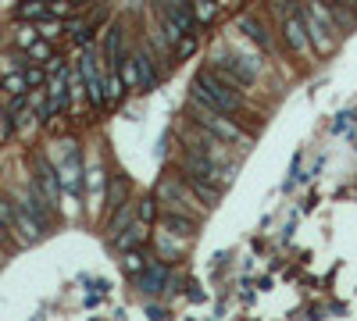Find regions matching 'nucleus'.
<instances>
[{
	"instance_id": "1",
	"label": "nucleus",
	"mask_w": 357,
	"mask_h": 321,
	"mask_svg": "<svg viewBox=\"0 0 357 321\" xmlns=\"http://www.w3.org/2000/svg\"><path fill=\"white\" fill-rule=\"evenodd\" d=\"M193 100H200L204 107H211V111H222V115H229V111H236V86L233 82H222L218 75H211V72H204V75H197V82H193Z\"/></svg>"
},
{
	"instance_id": "2",
	"label": "nucleus",
	"mask_w": 357,
	"mask_h": 321,
	"mask_svg": "<svg viewBox=\"0 0 357 321\" xmlns=\"http://www.w3.org/2000/svg\"><path fill=\"white\" fill-rule=\"evenodd\" d=\"M57 175H61V189H65V197H79L82 193V157H79V146L68 139V150H65V157H61V164H57Z\"/></svg>"
},
{
	"instance_id": "3",
	"label": "nucleus",
	"mask_w": 357,
	"mask_h": 321,
	"mask_svg": "<svg viewBox=\"0 0 357 321\" xmlns=\"http://www.w3.org/2000/svg\"><path fill=\"white\" fill-rule=\"evenodd\" d=\"M304 29H307L311 43H314V47H318L322 54L336 47V36H332L336 29L329 26V18H325L322 4H314V8H307V11H304Z\"/></svg>"
},
{
	"instance_id": "4",
	"label": "nucleus",
	"mask_w": 357,
	"mask_h": 321,
	"mask_svg": "<svg viewBox=\"0 0 357 321\" xmlns=\"http://www.w3.org/2000/svg\"><path fill=\"white\" fill-rule=\"evenodd\" d=\"M79 72H82V82H86V97H90V104H93V107H104L108 100H104V79H100V72H97V54H93V50L82 54Z\"/></svg>"
},
{
	"instance_id": "5",
	"label": "nucleus",
	"mask_w": 357,
	"mask_h": 321,
	"mask_svg": "<svg viewBox=\"0 0 357 321\" xmlns=\"http://www.w3.org/2000/svg\"><path fill=\"white\" fill-rule=\"evenodd\" d=\"M68 72L61 68V72H54L50 75V82H47V111H44V118H54V115H61L68 107Z\"/></svg>"
},
{
	"instance_id": "6",
	"label": "nucleus",
	"mask_w": 357,
	"mask_h": 321,
	"mask_svg": "<svg viewBox=\"0 0 357 321\" xmlns=\"http://www.w3.org/2000/svg\"><path fill=\"white\" fill-rule=\"evenodd\" d=\"M36 186H39V193L57 207V200H61V175H57V168L47 161V157H36Z\"/></svg>"
},
{
	"instance_id": "7",
	"label": "nucleus",
	"mask_w": 357,
	"mask_h": 321,
	"mask_svg": "<svg viewBox=\"0 0 357 321\" xmlns=\"http://www.w3.org/2000/svg\"><path fill=\"white\" fill-rule=\"evenodd\" d=\"M11 232L22 235V243H36V240H39V235H44L47 228L36 222V214H32L26 204H15V228H11Z\"/></svg>"
},
{
	"instance_id": "8",
	"label": "nucleus",
	"mask_w": 357,
	"mask_h": 321,
	"mask_svg": "<svg viewBox=\"0 0 357 321\" xmlns=\"http://www.w3.org/2000/svg\"><path fill=\"white\" fill-rule=\"evenodd\" d=\"M200 125H204V128H211V133H215L218 139H240V136H243L236 121H229L222 111H211V107H204V115H200Z\"/></svg>"
},
{
	"instance_id": "9",
	"label": "nucleus",
	"mask_w": 357,
	"mask_h": 321,
	"mask_svg": "<svg viewBox=\"0 0 357 321\" xmlns=\"http://www.w3.org/2000/svg\"><path fill=\"white\" fill-rule=\"evenodd\" d=\"M164 286H168V264H164V261H151V264L139 271V289H143L146 296L161 293Z\"/></svg>"
},
{
	"instance_id": "10",
	"label": "nucleus",
	"mask_w": 357,
	"mask_h": 321,
	"mask_svg": "<svg viewBox=\"0 0 357 321\" xmlns=\"http://www.w3.org/2000/svg\"><path fill=\"white\" fill-rule=\"evenodd\" d=\"M282 32H286V43H289L297 54L307 50V29H304V18H300V14H286V18H282Z\"/></svg>"
},
{
	"instance_id": "11",
	"label": "nucleus",
	"mask_w": 357,
	"mask_h": 321,
	"mask_svg": "<svg viewBox=\"0 0 357 321\" xmlns=\"http://www.w3.org/2000/svg\"><path fill=\"white\" fill-rule=\"evenodd\" d=\"M186 175H200V179H211L215 175V164L211 161H207V154H197V150H193V154H186Z\"/></svg>"
},
{
	"instance_id": "12",
	"label": "nucleus",
	"mask_w": 357,
	"mask_h": 321,
	"mask_svg": "<svg viewBox=\"0 0 357 321\" xmlns=\"http://www.w3.org/2000/svg\"><path fill=\"white\" fill-rule=\"evenodd\" d=\"M18 18H26V21H44V18H50V0H22Z\"/></svg>"
},
{
	"instance_id": "13",
	"label": "nucleus",
	"mask_w": 357,
	"mask_h": 321,
	"mask_svg": "<svg viewBox=\"0 0 357 321\" xmlns=\"http://www.w3.org/2000/svg\"><path fill=\"white\" fill-rule=\"evenodd\" d=\"M86 186H90V200H93V207H100V204H104V186H108V179H104V168H100V164L90 168Z\"/></svg>"
},
{
	"instance_id": "14",
	"label": "nucleus",
	"mask_w": 357,
	"mask_h": 321,
	"mask_svg": "<svg viewBox=\"0 0 357 321\" xmlns=\"http://www.w3.org/2000/svg\"><path fill=\"white\" fill-rule=\"evenodd\" d=\"M125 90H129V86H125V79H122V75L111 68V75L104 79V100H108V104H118Z\"/></svg>"
},
{
	"instance_id": "15",
	"label": "nucleus",
	"mask_w": 357,
	"mask_h": 321,
	"mask_svg": "<svg viewBox=\"0 0 357 321\" xmlns=\"http://www.w3.org/2000/svg\"><path fill=\"white\" fill-rule=\"evenodd\" d=\"M0 90H4L8 97H18V93H26V90H29L26 68H22V72H8V75H4V82H0Z\"/></svg>"
},
{
	"instance_id": "16",
	"label": "nucleus",
	"mask_w": 357,
	"mask_h": 321,
	"mask_svg": "<svg viewBox=\"0 0 357 321\" xmlns=\"http://www.w3.org/2000/svg\"><path fill=\"white\" fill-rule=\"evenodd\" d=\"M164 235H190L193 232V222L190 218H179V214H168V218L161 222Z\"/></svg>"
},
{
	"instance_id": "17",
	"label": "nucleus",
	"mask_w": 357,
	"mask_h": 321,
	"mask_svg": "<svg viewBox=\"0 0 357 321\" xmlns=\"http://www.w3.org/2000/svg\"><path fill=\"white\" fill-rule=\"evenodd\" d=\"M186 179H190V186H193V193H197V197L204 200V204H215L218 200V189L215 186H207L200 175H186Z\"/></svg>"
},
{
	"instance_id": "18",
	"label": "nucleus",
	"mask_w": 357,
	"mask_h": 321,
	"mask_svg": "<svg viewBox=\"0 0 357 321\" xmlns=\"http://www.w3.org/2000/svg\"><path fill=\"white\" fill-rule=\"evenodd\" d=\"M136 64H139V86H143V90H151V86L157 82V75H154V64H151V57H146V54H136Z\"/></svg>"
},
{
	"instance_id": "19",
	"label": "nucleus",
	"mask_w": 357,
	"mask_h": 321,
	"mask_svg": "<svg viewBox=\"0 0 357 321\" xmlns=\"http://www.w3.org/2000/svg\"><path fill=\"white\" fill-rule=\"evenodd\" d=\"M143 235H146V222H136L125 235H118V246H122V250H133V246L143 240Z\"/></svg>"
},
{
	"instance_id": "20",
	"label": "nucleus",
	"mask_w": 357,
	"mask_h": 321,
	"mask_svg": "<svg viewBox=\"0 0 357 321\" xmlns=\"http://www.w3.org/2000/svg\"><path fill=\"white\" fill-rule=\"evenodd\" d=\"M240 29L250 36V39H254V43H261V47H268V32L258 26V21L254 18H240Z\"/></svg>"
},
{
	"instance_id": "21",
	"label": "nucleus",
	"mask_w": 357,
	"mask_h": 321,
	"mask_svg": "<svg viewBox=\"0 0 357 321\" xmlns=\"http://www.w3.org/2000/svg\"><path fill=\"white\" fill-rule=\"evenodd\" d=\"M26 54H29V61H36V64H39V61L54 57V47H50V39H44V36H39V39L32 43V47H29Z\"/></svg>"
},
{
	"instance_id": "22",
	"label": "nucleus",
	"mask_w": 357,
	"mask_h": 321,
	"mask_svg": "<svg viewBox=\"0 0 357 321\" xmlns=\"http://www.w3.org/2000/svg\"><path fill=\"white\" fill-rule=\"evenodd\" d=\"M122 79H125V86H129V90H139V64H136V54L122 64Z\"/></svg>"
},
{
	"instance_id": "23",
	"label": "nucleus",
	"mask_w": 357,
	"mask_h": 321,
	"mask_svg": "<svg viewBox=\"0 0 357 321\" xmlns=\"http://www.w3.org/2000/svg\"><path fill=\"white\" fill-rule=\"evenodd\" d=\"M118 43H122V32L111 29V32H108V43H104V61H108L111 68L118 64Z\"/></svg>"
},
{
	"instance_id": "24",
	"label": "nucleus",
	"mask_w": 357,
	"mask_h": 321,
	"mask_svg": "<svg viewBox=\"0 0 357 321\" xmlns=\"http://www.w3.org/2000/svg\"><path fill=\"white\" fill-rule=\"evenodd\" d=\"M15 39H18V47H22V50H29V47H32V43L39 39V29L32 26V21H29V26H18V32H15Z\"/></svg>"
},
{
	"instance_id": "25",
	"label": "nucleus",
	"mask_w": 357,
	"mask_h": 321,
	"mask_svg": "<svg viewBox=\"0 0 357 321\" xmlns=\"http://www.w3.org/2000/svg\"><path fill=\"white\" fill-rule=\"evenodd\" d=\"M36 29H39V36H44V39H57L61 36V18H44Z\"/></svg>"
},
{
	"instance_id": "26",
	"label": "nucleus",
	"mask_w": 357,
	"mask_h": 321,
	"mask_svg": "<svg viewBox=\"0 0 357 321\" xmlns=\"http://www.w3.org/2000/svg\"><path fill=\"white\" fill-rule=\"evenodd\" d=\"M122 264H125V271H129V275H139V271L146 268V264H143V257H139L136 250H125V261H122Z\"/></svg>"
},
{
	"instance_id": "27",
	"label": "nucleus",
	"mask_w": 357,
	"mask_h": 321,
	"mask_svg": "<svg viewBox=\"0 0 357 321\" xmlns=\"http://www.w3.org/2000/svg\"><path fill=\"white\" fill-rule=\"evenodd\" d=\"M26 79H29V90H39V86L47 82V72L39 68V64H29V68H26Z\"/></svg>"
},
{
	"instance_id": "28",
	"label": "nucleus",
	"mask_w": 357,
	"mask_h": 321,
	"mask_svg": "<svg viewBox=\"0 0 357 321\" xmlns=\"http://www.w3.org/2000/svg\"><path fill=\"white\" fill-rule=\"evenodd\" d=\"M111 197H108V207H122V197H125V179H111Z\"/></svg>"
},
{
	"instance_id": "29",
	"label": "nucleus",
	"mask_w": 357,
	"mask_h": 321,
	"mask_svg": "<svg viewBox=\"0 0 357 321\" xmlns=\"http://www.w3.org/2000/svg\"><path fill=\"white\" fill-rule=\"evenodd\" d=\"M154 218H157V200L154 197L139 200V222H154Z\"/></svg>"
},
{
	"instance_id": "30",
	"label": "nucleus",
	"mask_w": 357,
	"mask_h": 321,
	"mask_svg": "<svg viewBox=\"0 0 357 321\" xmlns=\"http://www.w3.org/2000/svg\"><path fill=\"white\" fill-rule=\"evenodd\" d=\"M193 11H197V21H211L215 18V0H193Z\"/></svg>"
},
{
	"instance_id": "31",
	"label": "nucleus",
	"mask_w": 357,
	"mask_h": 321,
	"mask_svg": "<svg viewBox=\"0 0 357 321\" xmlns=\"http://www.w3.org/2000/svg\"><path fill=\"white\" fill-rule=\"evenodd\" d=\"M0 225L15 228V204H11V200H4V197H0Z\"/></svg>"
},
{
	"instance_id": "32",
	"label": "nucleus",
	"mask_w": 357,
	"mask_h": 321,
	"mask_svg": "<svg viewBox=\"0 0 357 321\" xmlns=\"http://www.w3.org/2000/svg\"><path fill=\"white\" fill-rule=\"evenodd\" d=\"M72 14V0H50V18H68Z\"/></svg>"
},
{
	"instance_id": "33",
	"label": "nucleus",
	"mask_w": 357,
	"mask_h": 321,
	"mask_svg": "<svg viewBox=\"0 0 357 321\" xmlns=\"http://www.w3.org/2000/svg\"><path fill=\"white\" fill-rule=\"evenodd\" d=\"M15 133V121H11V111L8 107H0V139H8Z\"/></svg>"
},
{
	"instance_id": "34",
	"label": "nucleus",
	"mask_w": 357,
	"mask_h": 321,
	"mask_svg": "<svg viewBox=\"0 0 357 321\" xmlns=\"http://www.w3.org/2000/svg\"><path fill=\"white\" fill-rule=\"evenodd\" d=\"M197 50V43H193V36H182V43H179V57H190Z\"/></svg>"
},
{
	"instance_id": "35",
	"label": "nucleus",
	"mask_w": 357,
	"mask_h": 321,
	"mask_svg": "<svg viewBox=\"0 0 357 321\" xmlns=\"http://www.w3.org/2000/svg\"><path fill=\"white\" fill-rule=\"evenodd\" d=\"M0 72H18V57H4V61H0Z\"/></svg>"
},
{
	"instance_id": "36",
	"label": "nucleus",
	"mask_w": 357,
	"mask_h": 321,
	"mask_svg": "<svg viewBox=\"0 0 357 321\" xmlns=\"http://www.w3.org/2000/svg\"><path fill=\"white\" fill-rule=\"evenodd\" d=\"M65 64H61V57H47V75H54V72H61Z\"/></svg>"
},
{
	"instance_id": "37",
	"label": "nucleus",
	"mask_w": 357,
	"mask_h": 321,
	"mask_svg": "<svg viewBox=\"0 0 357 321\" xmlns=\"http://www.w3.org/2000/svg\"><path fill=\"white\" fill-rule=\"evenodd\" d=\"M8 232H11L8 225H0V246H4V243H8Z\"/></svg>"
}]
</instances>
